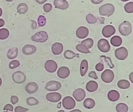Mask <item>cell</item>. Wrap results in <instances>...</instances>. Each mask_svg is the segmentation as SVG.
<instances>
[{
  "instance_id": "obj_2",
  "label": "cell",
  "mask_w": 133,
  "mask_h": 112,
  "mask_svg": "<svg viewBox=\"0 0 133 112\" xmlns=\"http://www.w3.org/2000/svg\"><path fill=\"white\" fill-rule=\"evenodd\" d=\"M119 31L120 34L124 36H127L132 32L131 24L127 21H124L119 26Z\"/></svg>"
},
{
  "instance_id": "obj_7",
  "label": "cell",
  "mask_w": 133,
  "mask_h": 112,
  "mask_svg": "<svg viewBox=\"0 0 133 112\" xmlns=\"http://www.w3.org/2000/svg\"><path fill=\"white\" fill-rule=\"evenodd\" d=\"M61 83L56 81H51L48 82L45 86V89L49 92H55L61 89Z\"/></svg>"
},
{
  "instance_id": "obj_50",
  "label": "cell",
  "mask_w": 133,
  "mask_h": 112,
  "mask_svg": "<svg viewBox=\"0 0 133 112\" xmlns=\"http://www.w3.org/2000/svg\"><path fill=\"white\" fill-rule=\"evenodd\" d=\"M3 14V10H2V9L0 8V17Z\"/></svg>"
},
{
  "instance_id": "obj_14",
  "label": "cell",
  "mask_w": 133,
  "mask_h": 112,
  "mask_svg": "<svg viewBox=\"0 0 133 112\" xmlns=\"http://www.w3.org/2000/svg\"><path fill=\"white\" fill-rule=\"evenodd\" d=\"M89 32V30L87 27L81 26L76 30V35L79 39H84L87 37Z\"/></svg>"
},
{
  "instance_id": "obj_15",
  "label": "cell",
  "mask_w": 133,
  "mask_h": 112,
  "mask_svg": "<svg viewBox=\"0 0 133 112\" xmlns=\"http://www.w3.org/2000/svg\"><path fill=\"white\" fill-rule=\"evenodd\" d=\"M70 70L68 67L63 66L60 67L57 72V75L60 78L65 79L69 76Z\"/></svg>"
},
{
  "instance_id": "obj_27",
  "label": "cell",
  "mask_w": 133,
  "mask_h": 112,
  "mask_svg": "<svg viewBox=\"0 0 133 112\" xmlns=\"http://www.w3.org/2000/svg\"><path fill=\"white\" fill-rule=\"evenodd\" d=\"M76 48L77 51L83 54H89L90 53L87 47L82 44H78Z\"/></svg>"
},
{
  "instance_id": "obj_34",
  "label": "cell",
  "mask_w": 133,
  "mask_h": 112,
  "mask_svg": "<svg viewBox=\"0 0 133 112\" xmlns=\"http://www.w3.org/2000/svg\"><path fill=\"white\" fill-rule=\"evenodd\" d=\"M81 44L86 45L88 49L91 48L94 45V41L92 38H88L84 40L81 42Z\"/></svg>"
},
{
  "instance_id": "obj_29",
  "label": "cell",
  "mask_w": 133,
  "mask_h": 112,
  "mask_svg": "<svg viewBox=\"0 0 133 112\" xmlns=\"http://www.w3.org/2000/svg\"><path fill=\"white\" fill-rule=\"evenodd\" d=\"M18 12L20 14H24L27 12L28 10V6L27 4L24 3L20 4L17 8Z\"/></svg>"
},
{
  "instance_id": "obj_32",
  "label": "cell",
  "mask_w": 133,
  "mask_h": 112,
  "mask_svg": "<svg viewBox=\"0 0 133 112\" xmlns=\"http://www.w3.org/2000/svg\"><path fill=\"white\" fill-rule=\"evenodd\" d=\"M26 102L28 105L30 106L38 105L39 104L38 100L34 97H29L27 98Z\"/></svg>"
},
{
  "instance_id": "obj_52",
  "label": "cell",
  "mask_w": 133,
  "mask_h": 112,
  "mask_svg": "<svg viewBox=\"0 0 133 112\" xmlns=\"http://www.w3.org/2000/svg\"><path fill=\"white\" fill-rule=\"evenodd\" d=\"M57 112H65V111H64V110H60Z\"/></svg>"
},
{
  "instance_id": "obj_28",
  "label": "cell",
  "mask_w": 133,
  "mask_h": 112,
  "mask_svg": "<svg viewBox=\"0 0 133 112\" xmlns=\"http://www.w3.org/2000/svg\"><path fill=\"white\" fill-rule=\"evenodd\" d=\"M130 86V82L128 80L125 79L120 80L118 83V86L121 89H127L129 88Z\"/></svg>"
},
{
  "instance_id": "obj_17",
  "label": "cell",
  "mask_w": 133,
  "mask_h": 112,
  "mask_svg": "<svg viewBox=\"0 0 133 112\" xmlns=\"http://www.w3.org/2000/svg\"><path fill=\"white\" fill-rule=\"evenodd\" d=\"M36 51V47L34 45L27 44L23 47L22 52L24 55H30L34 54Z\"/></svg>"
},
{
  "instance_id": "obj_6",
  "label": "cell",
  "mask_w": 133,
  "mask_h": 112,
  "mask_svg": "<svg viewBox=\"0 0 133 112\" xmlns=\"http://www.w3.org/2000/svg\"><path fill=\"white\" fill-rule=\"evenodd\" d=\"M115 55L116 58L118 60H124L128 56V51L125 47H122L116 50Z\"/></svg>"
},
{
  "instance_id": "obj_41",
  "label": "cell",
  "mask_w": 133,
  "mask_h": 112,
  "mask_svg": "<svg viewBox=\"0 0 133 112\" xmlns=\"http://www.w3.org/2000/svg\"><path fill=\"white\" fill-rule=\"evenodd\" d=\"M18 101H19L18 98L16 96H12L10 97V102L13 105L17 103Z\"/></svg>"
},
{
  "instance_id": "obj_4",
  "label": "cell",
  "mask_w": 133,
  "mask_h": 112,
  "mask_svg": "<svg viewBox=\"0 0 133 112\" xmlns=\"http://www.w3.org/2000/svg\"><path fill=\"white\" fill-rule=\"evenodd\" d=\"M62 103L63 107L66 109H72L76 106L75 101L72 97L70 96H67L63 99Z\"/></svg>"
},
{
  "instance_id": "obj_37",
  "label": "cell",
  "mask_w": 133,
  "mask_h": 112,
  "mask_svg": "<svg viewBox=\"0 0 133 112\" xmlns=\"http://www.w3.org/2000/svg\"><path fill=\"white\" fill-rule=\"evenodd\" d=\"M100 58H104V60L107 62L108 65L110 67V68L111 69H112L114 67V64H113L112 61H111V59L109 57H106V56H104V55H102V56H100Z\"/></svg>"
},
{
  "instance_id": "obj_42",
  "label": "cell",
  "mask_w": 133,
  "mask_h": 112,
  "mask_svg": "<svg viewBox=\"0 0 133 112\" xmlns=\"http://www.w3.org/2000/svg\"><path fill=\"white\" fill-rule=\"evenodd\" d=\"M95 67H96V70L97 71H98V72H101V71H102L104 69V64H102V63L99 62V63H98V64H96Z\"/></svg>"
},
{
  "instance_id": "obj_44",
  "label": "cell",
  "mask_w": 133,
  "mask_h": 112,
  "mask_svg": "<svg viewBox=\"0 0 133 112\" xmlns=\"http://www.w3.org/2000/svg\"><path fill=\"white\" fill-rule=\"evenodd\" d=\"M88 76L90 78H92L94 79H98V76L96 75V73L94 71H92L90 72L88 74Z\"/></svg>"
},
{
  "instance_id": "obj_45",
  "label": "cell",
  "mask_w": 133,
  "mask_h": 112,
  "mask_svg": "<svg viewBox=\"0 0 133 112\" xmlns=\"http://www.w3.org/2000/svg\"><path fill=\"white\" fill-rule=\"evenodd\" d=\"M103 0H98V1H96V0H92L91 2L92 3L94 4H99L100 3H102L103 2Z\"/></svg>"
},
{
  "instance_id": "obj_19",
  "label": "cell",
  "mask_w": 133,
  "mask_h": 112,
  "mask_svg": "<svg viewBox=\"0 0 133 112\" xmlns=\"http://www.w3.org/2000/svg\"><path fill=\"white\" fill-rule=\"evenodd\" d=\"M54 4L56 8L62 10L66 9L69 6L67 1L64 0H55L54 1Z\"/></svg>"
},
{
  "instance_id": "obj_43",
  "label": "cell",
  "mask_w": 133,
  "mask_h": 112,
  "mask_svg": "<svg viewBox=\"0 0 133 112\" xmlns=\"http://www.w3.org/2000/svg\"><path fill=\"white\" fill-rule=\"evenodd\" d=\"M13 107L12 104H8L5 105L4 107V110H9V111H11L12 112L13 111Z\"/></svg>"
},
{
  "instance_id": "obj_51",
  "label": "cell",
  "mask_w": 133,
  "mask_h": 112,
  "mask_svg": "<svg viewBox=\"0 0 133 112\" xmlns=\"http://www.w3.org/2000/svg\"><path fill=\"white\" fill-rule=\"evenodd\" d=\"M2 79H1V78H0V87L1 86V85H2Z\"/></svg>"
},
{
  "instance_id": "obj_5",
  "label": "cell",
  "mask_w": 133,
  "mask_h": 112,
  "mask_svg": "<svg viewBox=\"0 0 133 112\" xmlns=\"http://www.w3.org/2000/svg\"><path fill=\"white\" fill-rule=\"evenodd\" d=\"M114 78V73L109 69L105 70L101 75L102 80L106 83H111L113 81Z\"/></svg>"
},
{
  "instance_id": "obj_24",
  "label": "cell",
  "mask_w": 133,
  "mask_h": 112,
  "mask_svg": "<svg viewBox=\"0 0 133 112\" xmlns=\"http://www.w3.org/2000/svg\"><path fill=\"white\" fill-rule=\"evenodd\" d=\"M95 101L91 98L86 99L83 103V105L87 109H92L95 106Z\"/></svg>"
},
{
  "instance_id": "obj_22",
  "label": "cell",
  "mask_w": 133,
  "mask_h": 112,
  "mask_svg": "<svg viewBox=\"0 0 133 112\" xmlns=\"http://www.w3.org/2000/svg\"><path fill=\"white\" fill-rule=\"evenodd\" d=\"M88 64L87 60H84L82 61L80 66V72L82 76H84L88 70Z\"/></svg>"
},
{
  "instance_id": "obj_31",
  "label": "cell",
  "mask_w": 133,
  "mask_h": 112,
  "mask_svg": "<svg viewBox=\"0 0 133 112\" xmlns=\"http://www.w3.org/2000/svg\"><path fill=\"white\" fill-rule=\"evenodd\" d=\"M9 35V30L5 28L0 29V40L6 39Z\"/></svg>"
},
{
  "instance_id": "obj_26",
  "label": "cell",
  "mask_w": 133,
  "mask_h": 112,
  "mask_svg": "<svg viewBox=\"0 0 133 112\" xmlns=\"http://www.w3.org/2000/svg\"><path fill=\"white\" fill-rule=\"evenodd\" d=\"M64 57L67 59H72L75 57H77L78 58L79 57V54H76L73 51L69 50H66L64 52Z\"/></svg>"
},
{
  "instance_id": "obj_39",
  "label": "cell",
  "mask_w": 133,
  "mask_h": 112,
  "mask_svg": "<svg viewBox=\"0 0 133 112\" xmlns=\"http://www.w3.org/2000/svg\"><path fill=\"white\" fill-rule=\"evenodd\" d=\"M28 111H29L28 108H24L20 106L16 107L15 109V112H26Z\"/></svg>"
},
{
  "instance_id": "obj_1",
  "label": "cell",
  "mask_w": 133,
  "mask_h": 112,
  "mask_svg": "<svg viewBox=\"0 0 133 112\" xmlns=\"http://www.w3.org/2000/svg\"><path fill=\"white\" fill-rule=\"evenodd\" d=\"M115 7L112 4H106L101 6L99 8V12L102 16L110 17L114 13Z\"/></svg>"
},
{
  "instance_id": "obj_16",
  "label": "cell",
  "mask_w": 133,
  "mask_h": 112,
  "mask_svg": "<svg viewBox=\"0 0 133 112\" xmlns=\"http://www.w3.org/2000/svg\"><path fill=\"white\" fill-rule=\"evenodd\" d=\"M38 89V85L35 82H30L25 87V90L30 94L35 93Z\"/></svg>"
},
{
  "instance_id": "obj_9",
  "label": "cell",
  "mask_w": 133,
  "mask_h": 112,
  "mask_svg": "<svg viewBox=\"0 0 133 112\" xmlns=\"http://www.w3.org/2000/svg\"><path fill=\"white\" fill-rule=\"evenodd\" d=\"M98 47L99 50L102 52H108L110 50L109 42L107 40L105 39H101L98 41Z\"/></svg>"
},
{
  "instance_id": "obj_18",
  "label": "cell",
  "mask_w": 133,
  "mask_h": 112,
  "mask_svg": "<svg viewBox=\"0 0 133 112\" xmlns=\"http://www.w3.org/2000/svg\"><path fill=\"white\" fill-rule=\"evenodd\" d=\"M63 50V46L62 44L56 42L52 45V51L53 54L58 55L61 54Z\"/></svg>"
},
{
  "instance_id": "obj_25",
  "label": "cell",
  "mask_w": 133,
  "mask_h": 112,
  "mask_svg": "<svg viewBox=\"0 0 133 112\" xmlns=\"http://www.w3.org/2000/svg\"><path fill=\"white\" fill-rule=\"evenodd\" d=\"M110 43L114 46L118 47L122 44V40L120 36H115L111 39Z\"/></svg>"
},
{
  "instance_id": "obj_38",
  "label": "cell",
  "mask_w": 133,
  "mask_h": 112,
  "mask_svg": "<svg viewBox=\"0 0 133 112\" xmlns=\"http://www.w3.org/2000/svg\"><path fill=\"white\" fill-rule=\"evenodd\" d=\"M20 63L19 61L17 60L12 61L9 64V67L10 69H14L20 66Z\"/></svg>"
},
{
  "instance_id": "obj_47",
  "label": "cell",
  "mask_w": 133,
  "mask_h": 112,
  "mask_svg": "<svg viewBox=\"0 0 133 112\" xmlns=\"http://www.w3.org/2000/svg\"><path fill=\"white\" fill-rule=\"evenodd\" d=\"M133 72L131 73H130V76H129V78H130V80L131 81V83H133Z\"/></svg>"
},
{
  "instance_id": "obj_20",
  "label": "cell",
  "mask_w": 133,
  "mask_h": 112,
  "mask_svg": "<svg viewBox=\"0 0 133 112\" xmlns=\"http://www.w3.org/2000/svg\"><path fill=\"white\" fill-rule=\"evenodd\" d=\"M108 97L110 101L112 102H115L119 100L120 97V95L118 91L112 90L108 92Z\"/></svg>"
},
{
  "instance_id": "obj_40",
  "label": "cell",
  "mask_w": 133,
  "mask_h": 112,
  "mask_svg": "<svg viewBox=\"0 0 133 112\" xmlns=\"http://www.w3.org/2000/svg\"><path fill=\"white\" fill-rule=\"evenodd\" d=\"M52 4L50 3L45 4L44 5L43 9L44 12H49L52 10Z\"/></svg>"
},
{
  "instance_id": "obj_35",
  "label": "cell",
  "mask_w": 133,
  "mask_h": 112,
  "mask_svg": "<svg viewBox=\"0 0 133 112\" xmlns=\"http://www.w3.org/2000/svg\"><path fill=\"white\" fill-rule=\"evenodd\" d=\"M124 10L128 13H132L133 12V2L127 3L124 6Z\"/></svg>"
},
{
  "instance_id": "obj_46",
  "label": "cell",
  "mask_w": 133,
  "mask_h": 112,
  "mask_svg": "<svg viewBox=\"0 0 133 112\" xmlns=\"http://www.w3.org/2000/svg\"><path fill=\"white\" fill-rule=\"evenodd\" d=\"M4 20L2 19H0V28L2 27L4 25Z\"/></svg>"
},
{
  "instance_id": "obj_30",
  "label": "cell",
  "mask_w": 133,
  "mask_h": 112,
  "mask_svg": "<svg viewBox=\"0 0 133 112\" xmlns=\"http://www.w3.org/2000/svg\"><path fill=\"white\" fill-rule=\"evenodd\" d=\"M116 110L117 112H128V106L124 103H120L116 106Z\"/></svg>"
},
{
  "instance_id": "obj_3",
  "label": "cell",
  "mask_w": 133,
  "mask_h": 112,
  "mask_svg": "<svg viewBox=\"0 0 133 112\" xmlns=\"http://www.w3.org/2000/svg\"><path fill=\"white\" fill-rule=\"evenodd\" d=\"M49 36L46 32L44 31H40L36 33L31 37V40L33 41L39 43H43L47 40Z\"/></svg>"
},
{
  "instance_id": "obj_13",
  "label": "cell",
  "mask_w": 133,
  "mask_h": 112,
  "mask_svg": "<svg viewBox=\"0 0 133 112\" xmlns=\"http://www.w3.org/2000/svg\"><path fill=\"white\" fill-rule=\"evenodd\" d=\"M62 95L58 93H50L46 95L47 100L52 103H57L61 99Z\"/></svg>"
},
{
  "instance_id": "obj_23",
  "label": "cell",
  "mask_w": 133,
  "mask_h": 112,
  "mask_svg": "<svg viewBox=\"0 0 133 112\" xmlns=\"http://www.w3.org/2000/svg\"><path fill=\"white\" fill-rule=\"evenodd\" d=\"M18 54V49L17 47H12L9 50L7 53V58L10 59L12 60L13 59L15 58L17 56Z\"/></svg>"
},
{
  "instance_id": "obj_53",
  "label": "cell",
  "mask_w": 133,
  "mask_h": 112,
  "mask_svg": "<svg viewBox=\"0 0 133 112\" xmlns=\"http://www.w3.org/2000/svg\"><path fill=\"white\" fill-rule=\"evenodd\" d=\"M8 112V111H4V112Z\"/></svg>"
},
{
  "instance_id": "obj_49",
  "label": "cell",
  "mask_w": 133,
  "mask_h": 112,
  "mask_svg": "<svg viewBox=\"0 0 133 112\" xmlns=\"http://www.w3.org/2000/svg\"><path fill=\"white\" fill-rule=\"evenodd\" d=\"M69 112H82L79 109H74Z\"/></svg>"
},
{
  "instance_id": "obj_10",
  "label": "cell",
  "mask_w": 133,
  "mask_h": 112,
  "mask_svg": "<svg viewBox=\"0 0 133 112\" xmlns=\"http://www.w3.org/2000/svg\"><path fill=\"white\" fill-rule=\"evenodd\" d=\"M44 67L47 72L53 73L55 72L57 70L58 68V65L57 63L52 60H49L47 61L44 64Z\"/></svg>"
},
{
  "instance_id": "obj_33",
  "label": "cell",
  "mask_w": 133,
  "mask_h": 112,
  "mask_svg": "<svg viewBox=\"0 0 133 112\" xmlns=\"http://www.w3.org/2000/svg\"><path fill=\"white\" fill-rule=\"evenodd\" d=\"M86 20L88 23L92 24L97 22V18L92 14H89L86 17Z\"/></svg>"
},
{
  "instance_id": "obj_48",
  "label": "cell",
  "mask_w": 133,
  "mask_h": 112,
  "mask_svg": "<svg viewBox=\"0 0 133 112\" xmlns=\"http://www.w3.org/2000/svg\"><path fill=\"white\" fill-rule=\"evenodd\" d=\"M47 1H38V0H36V2H37V3H38L39 4H43L44 3H45V2H46Z\"/></svg>"
},
{
  "instance_id": "obj_21",
  "label": "cell",
  "mask_w": 133,
  "mask_h": 112,
  "mask_svg": "<svg viewBox=\"0 0 133 112\" xmlns=\"http://www.w3.org/2000/svg\"><path fill=\"white\" fill-rule=\"evenodd\" d=\"M98 85L96 81H90L87 83L86 89L88 92H93L96 91L98 89Z\"/></svg>"
},
{
  "instance_id": "obj_12",
  "label": "cell",
  "mask_w": 133,
  "mask_h": 112,
  "mask_svg": "<svg viewBox=\"0 0 133 112\" xmlns=\"http://www.w3.org/2000/svg\"><path fill=\"white\" fill-rule=\"evenodd\" d=\"M116 29L112 25H108L103 28L102 30V35L105 38H110L116 32Z\"/></svg>"
},
{
  "instance_id": "obj_11",
  "label": "cell",
  "mask_w": 133,
  "mask_h": 112,
  "mask_svg": "<svg viewBox=\"0 0 133 112\" xmlns=\"http://www.w3.org/2000/svg\"><path fill=\"white\" fill-rule=\"evenodd\" d=\"M86 96V92L82 88L76 89L73 93V96L78 102H81L83 101Z\"/></svg>"
},
{
  "instance_id": "obj_8",
  "label": "cell",
  "mask_w": 133,
  "mask_h": 112,
  "mask_svg": "<svg viewBox=\"0 0 133 112\" xmlns=\"http://www.w3.org/2000/svg\"><path fill=\"white\" fill-rule=\"evenodd\" d=\"M12 78L13 81L16 83H23L26 80V75L21 71H18L12 74Z\"/></svg>"
},
{
  "instance_id": "obj_36",
  "label": "cell",
  "mask_w": 133,
  "mask_h": 112,
  "mask_svg": "<svg viewBox=\"0 0 133 112\" xmlns=\"http://www.w3.org/2000/svg\"><path fill=\"white\" fill-rule=\"evenodd\" d=\"M46 20L44 16L40 15L38 18V23L40 27H43L46 25Z\"/></svg>"
}]
</instances>
